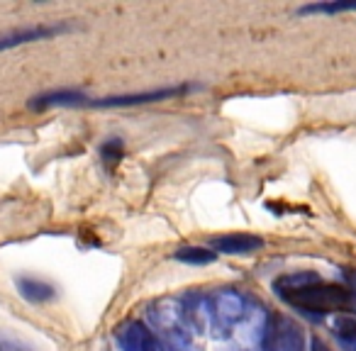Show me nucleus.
I'll return each instance as SVG.
<instances>
[{
  "instance_id": "f257e3e1",
  "label": "nucleus",
  "mask_w": 356,
  "mask_h": 351,
  "mask_svg": "<svg viewBox=\"0 0 356 351\" xmlns=\"http://www.w3.org/2000/svg\"><path fill=\"white\" fill-rule=\"evenodd\" d=\"M276 291L288 305L305 312H325L344 310L349 305V291L334 283H322L315 276H288L276 283Z\"/></svg>"
},
{
  "instance_id": "f03ea898",
  "label": "nucleus",
  "mask_w": 356,
  "mask_h": 351,
  "mask_svg": "<svg viewBox=\"0 0 356 351\" xmlns=\"http://www.w3.org/2000/svg\"><path fill=\"white\" fill-rule=\"evenodd\" d=\"M184 93H188V85H171V88L147 90V93L108 95V98H100V100H88V105H93V108H132V105H147V103H159V100L178 98V95Z\"/></svg>"
},
{
  "instance_id": "7ed1b4c3",
  "label": "nucleus",
  "mask_w": 356,
  "mask_h": 351,
  "mask_svg": "<svg viewBox=\"0 0 356 351\" xmlns=\"http://www.w3.org/2000/svg\"><path fill=\"white\" fill-rule=\"evenodd\" d=\"M118 339L122 351H156V341H154L152 332L139 320L124 322L118 332Z\"/></svg>"
},
{
  "instance_id": "20e7f679",
  "label": "nucleus",
  "mask_w": 356,
  "mask_h": 351,
  "mask_svg": "<svg viewBox=\"0 0 356 351\" xmlns=\"http://www.w3.org/2000/svg\"><path fill=\"white\" fill-rule=\"evenodd\" d=\"M210 247H213V252H220V254H249V252L261 249L264 242L259 237H254V234L234 232V234H220V237H213Z\"/></svg>"
},
{
  "instance_id": "39448f33",
  "label": "nucleus",
  "mask_w": 356,
  "mask_h": 351,
  "mask_svg": "<svg viewBox=\"0 0 356 351\" xmlns=\"http://www.w3.org/2000/svg\"><path fill=\"white\" fill-rule=\"evenodd\" d=\"M64 30L66 27H27V30H20V32H10V35L0 37V51L15 49V47L30 44V42L49 40V37H56Z\"/></svg>"
},
{
  "instance_id": "423d86ee",
  "label": "nucleus",
  "mask_w": 356,
  "mask_h": 351,
  "mask_svg": "<svg viewBox=\"0 0 356 351\" xmlns=\"http://www.w3.org/2000/svg\"><path fill=\"white\" fill-rule=\"evenodd\" d=\"M88 105L83 93H76V90H54V93H44L37 95L30 100L32 110H44V108H54V105Z\"/></svg>"
},
{
  "instance_id": "0eeeda50",
  "label": "nucleus",
  "mask_w": 356,
  "mask_h": 351,
  "mask_svg": "<svg viewBox=\"0 0 356 351\" xmlns=\"http://www.w3.org/2000/svg\"><path fill=\"white\" fill-rule=\"evenodd\" d=\"M17 288H20L22 297L30 302H44L54 297V288L44 281H37V278H20Z\"/></svg>"
},
{
  "instance_id": "6e6552de",
  "label": "nucleus",
  "mask_w": 356,
  "mask_h": 351,
  "mask_svg": "<svg viewBox=\"0 0 356 351\" xmlns=\"http://www.w3.org/2000/svg\"><path fill=\"white\" fill-rule=\"evenodd\" d=\"M356 10V0H330V3H310L302 6L300 15H334V13H346Z\"/></svg>"
},
{
  "instance_id": "1a4fd4ad",
  "label": "nucleus",
  "mask_w": 356,
  "mask_h": 351,
  "mask_svg": "<svg viewBox=\"0 0 356 351\" xmlns=\"http://www.w3.org/2000/svg\"><path fill=\"white\" fill-rule=\"evenodd\" d=\"M173 259L181 263H191V266H205V263H213L218 259V254L213 249H203V247H184L173 254Z\"/></svg>"
},
{
  "instance_id": "9d476101",
  "label": "nucleus",
  "mask_w": 356,
  "mask_h": 351,
  "mask_svg": "<svg viewBox=\"0 0 356 351\" xmlns=\"http://www.w3.org/2000/svg\"><path fill=\"white\" fill-rule=\"evenodd\" d=\"M334 334L346 351H356V320L354 317H346V315L337 317L334 320Z\"/></svg>"
},
{
  "instance_id": "9b49d317",
  "label": "nucleus",
  "mask_w": 356,
  "mask_h": 351,
  "mask_svg": "<svg viewBox=\"0 0 356 351\" xmlns=\"http://www.w3.org/2000/svg\"><path fill=\"white\" fill-rule=\"evenodd\" d=\"M312 351H330V346H327L325 341L317 339V336H315V339H312Z\"/></svg>"
}]
</instances>
